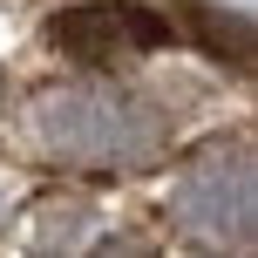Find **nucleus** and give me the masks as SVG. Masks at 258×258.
I'll return each mask as SVG.
<instances>
[{"label":"nucleus","instance_id":"nucleus-2","mask_svg":"<svg viewBox=\"0 0 258 258\" xmlns=\"http://www.w3.org/2000/svg\"><path fill=\"white\" fill-rule=\"evenodd\" d=\"M190 34L204 41L211 54H231L238 68L251 61V27L238 21V14H211V7H190Z\"/></svg>","mask_w":258,"mask_h":258},{"label":"nucleus","instance_id":"nucleus-1","mask_svg":"<svg viewBox=\"0 0 258 258\" xmlns=\"http://www.w3.org/2000/svg\"><path fill=\"white\" fill-rule=\"evenodd\" d=\"M170 41V21L136 0H89V7H68L54 21V48H68L75 61L89 68H109V61H129L143 48H163Z\"/></svg>","mask_w":258,"mask_h":258}]
</instances>
